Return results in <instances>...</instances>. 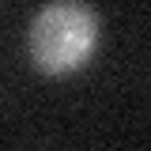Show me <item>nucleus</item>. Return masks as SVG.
<instances>
[{"instance_id": "nucleus-1", "label": "nucleus", "mask_w": 151, "mask_h": 151, "mask_svg": "<svg viewBox=\"0 0 151 151\" xmlns=\"http://www.w3.org/2000/svg\"><path fill=\"white\" fill-rule=\"evenodd\" d=\"M94 45H98V19L91 8L76 0H57L49 8H42L27 34L30 60L49 76L83 68L91 60Z\"/></svg>"}]
</instances>
